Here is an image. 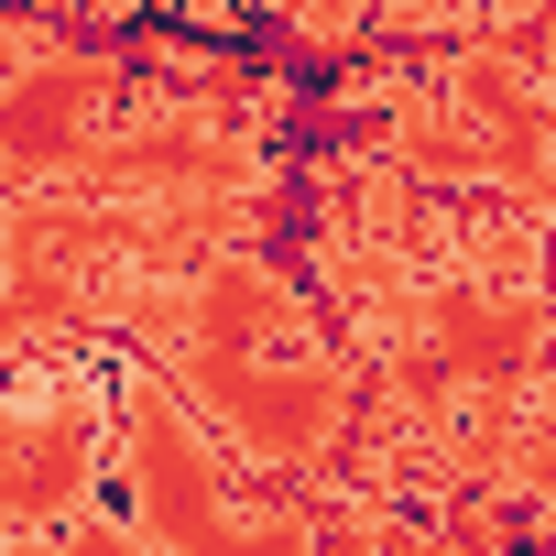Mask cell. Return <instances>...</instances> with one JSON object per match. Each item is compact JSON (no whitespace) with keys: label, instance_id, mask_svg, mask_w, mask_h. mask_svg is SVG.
<instances>
[{"label":"cell","instance_id":"1","mask_svg":"<svg viewBox=\"0 0 556 556\" xmlns=\"http://www.w3.org/2000/svg\"><path fill=\"white\" fill-rule=\"evenodd\" d=\"M121 317L142 328V361L197 404V426L229 458H251L273 480L339 458L361 361L317 328V306L262 251H197L175 285H131Z\"/></svg>","mask_w":556,"mask_h":556},{"label":"cell","instance_id":"2","mask_svg":"<svg viewBox=\"0 0 556 556\" xmlns=\"http://www.w3.org/2000/svg\"><path fill=\"white\" fill-rule=\"evenodd\" d=\"M121 491H131V534L153 556H317V534L295 513H251L229 480V447L197 426V404L131 350L121 371Z\"/></svg>","mask_w":556,"mask_h":556},{"label":"cell","instance_id":"3","mask_svg":"<svg viewBox=\"0 0 556 556\" xmlns=\"http://www.w3.org/2000/svg\"><path fill=\"white\" fill-rule=\"evenodd\" d=\"M110 121H121V66L110 55H66V45L12 55L0 66V186L12 197L66 186Z\"/></svg>","mask_w":556,"mask_h":556},{"label":"cell","instance_id":"4","mask_svg":"<svg viewBox=\"0 0 556 556\" xmlns=\"http://www.w3.org/2000/svg\"><path fill=\"white\" fill-rule=\"evenodd\" d=\"M99 437H110V393L99 382L0 393V534L77 513L88 480H99Z\"/></svg>","mask_w":556,"mask_h":556},{"label":"cell","instance_id":"5","mask_svg":"<svg viewBox=\"0 0 556 556\" xmlns=\"http://www.w3.org/2000/svg\"><path fill=\"white\" fill-rule=\"evenodd\" d=\"M0 556H153L121 513H55V523H23V534H0Z\"/></svg>","mask_w":556,"mask_h":556}]
</instances>
